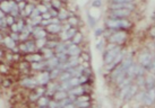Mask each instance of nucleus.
<instances>
[{
  "label": "nucleus",
  "mask_w": 155,
  "mask_h": 108,
  "mask_svg": "<svg viewBox=\"0 0 155 108\" xmlns=\"http://www.w3.org/2000/svg\"><path fill=\"white\" fill-rule=\"evenodd\" d=\"M21 85L24 87H27V88H35V87L38 86V82H36L35 79L26 78V79H24V80H22Z\"/></svg>",
  "instance_id": "15"
},
{
  "label": "nucleus",
  "mask_w": 155,
  "mask_h": 108,
  "mask_svg": "<svg viewBox=\"0 0 155 108\" xmlns=\"http://www.w3.org/2000/svg\"><path fill=\"white\" fill-rule=\"evenodd\" d=\"M35 80L38 82V85L40 86H43V85H48L49 82H50V76H49V72L48 71H44V72H41L39 73L36 77H35Z\"/></svg>",
  "instance_id": "7"
},
{
  "label": "nucleus",
  "mask_w": 155,
  "mask_h": 108,
  "mask_svg": "<svg viewBox=\"0 0 155 108\" xmlns=\"http://www.w3.org/2000/svg\"><path fill=\"white\" fill-rule=\"evenodd\" d=\"M1 18H5V13L0 9V19H1Z\"/></svg>",
  "instance_id": "50"
},
{
  "label": "nucleus",
  "mask_w": 155,
  "mask_h": 108,
  "mask_svg": "<svg viewBox=\"0 0 155 108\" xmlns=\"http://www.w3.org/2000/svg\"><path fill=\"white\" fill-rule=\"evenodd\" d=\"M144 94H145V91H142V92H139V94H136V100L137 101H142L143 97H144Z\"/></svg>",
  "instance_id": "43"
},
{
  "label": "nucleus",
  "mask_w": 155,
  "mask_h": 108,
  "mask_svg": "<svg viewBox=\"0 0 155 108\" xmlns=\"http://www.w3.org/2000/svg\"><path fill=\"white\" fill-rule=\"evenodd\" d=\"M74 105L75 108H90L91 106L90 101H78V100H75Z\"/></svg>",
  "instance_id": "22"
},
{
  "label": "nucleus",
  "mask_w": 155,
  "mask_h": 108,
  "mask_svg": "<svg viewBox=\"0 0 155 108\" xmlns=\"http://www.w3.org/2000/svg\"><path fill=\"white\" fill-rule=\"evenodd\" d=\"M92 5H93V7H101V5H102V1H101V0H94Z\"/></svg>",
  "instance_id": "46"
},
{
  "label": "nucleus",
  "mask_w": 155,
  "mask_h": 108,
  "mask_svg": "<svg viewBox=\"0 0 155 108\" xmlns=\"http://www.w3.org/2000/svg\"><path fill=\"white\" fill-rule=\"evenodd\" d=\"M102 48H103V41H100L99 43H97L96 48H97V50H102Z\"/></svg>",
  "instance_id": "48"
},
{
  "label": "nucleus",
  "mask_w": 155,
  "mask_h": 108,
  "mask_svg": "<svg viewBox=\"0 0 155 108\" xmlns=\"http://www.w3.org/2000/svg\"><path fill=\"white\" fill-rule=\"evenodd\" d=\"M142 103L146 106H151V105L154 104V88L153 89H147V91H145Z\"/></svg>",
  "instance_id": "6"
},
{
  "label": "nucleus",
  "mask_w": 155,
  "mask_h": 108,
  "mask_svg": "<svg viewBox=\"0 0 155 108\" xmlns=\"http://www.w3.org/2000/svg\"><path fill=\"white\" fill-rule=\"evenodd\" d=\"M138 91V86L137 85H130L129 86V89H128V91H127V94H126V96L124 97V100H130L131 98H134V96L137 94Z\"/></svg>",
  "instance_id": "10"
},
{
  "label": "nucleus",
  "mask_w": 155,
  "mask_h": 108,
  "mask_svg": "<svg viewBox=\"0 0 155 108\" xmlns=\"http://www.w3.org/2000/svg\"><path fill=\"white\" fill-rule=\"evenodd\" d=\"M67 97H68V92L67 91L58 90L56 92H53V99L57 100V101H60V100L65 99Z\"/></svg>",
  "instance_id": "17"
},
{
  "label": "nucleus",
  "mask_w": 155,
  "mask_h": 108,
  "mask_svg": "<svg viewBox=\"0 0 155 108\" xmlns=\"http://www.w3.org/2000/svg\"><path fill=\"white\" fill-rule=\"evenodd\" d=\"M58 19L59 20H64V19H68V17H69V15H68V13H67V10L66 9H61L60 11L58 13Z\"/></svg>",
  "instance_id": "27"
},
{
  "label": "nucleus",
  "mask_w": 155,
  "mask_h": 108,
  "mask_svg": "<svg viewBox=\"0 0 155 108\" xmlns=\"http://www.w3.org/2000/svg\"><path fill=\"white\" fill-rule=\"evenodd\" d=\"M42 57L43 56L40 55V54H30V55L26 56V60L33 63V62H40V61L42 60Z\"/></svg>",
  "instance_id": "21"
},
{
  "label": "nucleus",
  "mask_w": 155,
  "mask_h": 108,
  "mask_svg": "<svg viewBox=\"0 0 155 108\" xmlns=\"http://www.w3.org/2000/svg\"><path fill=\"white\" fill-rule=\"evenodd\" d=\"M49 101H50V100H49L48 97L41 96V97H39V99H38V105H39V107H45V106H48Z\"/></svg>",
  "instance_id": "23"
},
{
  "label": "nucleus",
  "mask_w": 155,
  "mask_h": 108,
  "mask_svg": "<svg viewBox=\"0 0 155 108\" xmlns=\"http://www.w3.org/2000/svg\"><path fill=\"white\" fill-rule=\"evenodd\" d=\"M17 6H18V9H19V10H24L26 7V2L25 1H21V2H18Z\"/></svg>",
  "instance_id": "44"
},
{
  "label": "nucleus",
  "mask_w": 155,
  "mask_h": 108,
  "mask_svg": "<svg viewBox=\"0 0 155 108\" xmlns=\"http://www.w3.org/2000/svg\"><path fill=\"white\" fill-rule=\"evenodd\" d=\"M102 33H103V29H102V28H97V29L95 30V36L99 37L100 35H102Z\"/></svg>",
  "instance_id": "47"
},
{
  "label": "nucleus",
  "mask_w": 155,
  "mask_h": 108,
  "mask_svg": "<svg viewBox=\"0 0 155 108\" xmlns=\"http://www.w3.org/2000/svg\"><path fill=\"white\" fill-rule=\"evenodd\" d=\"M36 9L39 10V13L40 14H45L49 11V9H48V7L45 6V5H40V6H38L36 7Z\"/></svg>",
  "instance_id": "33"
},
{
  "label": "nucleus",
  "mask_w": 155,
  "mask_h": 108,
  "mask_svg": "<svg viewBox=\"0 0 155 108\" xmlns=\"http://www.w3.org/2000/svg\"><path fill=\"white\" fill-rule=\"evenodd\" d=\"M77 32H76V28L75 27H70L68 30H65L62 35H61V39H64V41H69V39H71L74 37V35L76 34Z\"/></svg>",
  "instance_id": "13"
},
{
  "label": "nucleus",
  "mask_w": 155,
  "mask_h": 108,
  "mask_svg": "<svg viewBox=\"0 0 155 108\" xmlns=\"http://www.w3.org/2000/svg\"><path fill=\"white\" fill-rule=\"evenodd\" d=\"M45 43H47V41L45 39H36V42H35V46L39 48H42L45 46Z\"/></svg>",
  "instance_id": "31"
},
{
  "label": "nucleus",
  "mask_w": 155,
  "mask_h": 108,
  "mask_svg": "<svg viewBox=\"0 0 155 108\" xmlns=\"http://www.w3.org/2000/svg\"><path fill=\"white\" fill-rule=\"evenodd\" d=\"M10 39H14V41L16 42V41L19 39V34H18V33H14V32H12V34H10Z\"/></svg>",
  "instance_id": "42"
},
{
  "label": "nucleus",
  "mask_w": 155,
  "mask_h": 108,
  "mask_svg": "<svg viewBox=\"0 0 155 108\" xmlns=\"http://www.w3.org/2000/svg\"><path fill=\"white\" fill-rule=\"evenodd\" d=\"M5 19H6V23H7V25H10V26H12L13 24H15L13 16H8V17H5Z\"/></svg>",
  "instance_id": "40"
},
{
  "label": "nucleus",
  "mask_w": 155,
  "mask_h": 108,
  "mask_svg": "<svg viewBox=\"0 0 155 108\" xmlns=\"http://www.w3.org/2000/svg\"><path fill=\"white\" fill-rule=\"evenodd\" d=\"M62 72L59 68H56V69H52L50 72H49V76H50V79H57L59 76H60V73Z\"/></svg>",
  "instance_id": "25"
},
{
  "label": "nucleus",
  "mask_w": 155,
  "mask_h": 108,
  "mask_svg": "<svg viewBox=\"0 0 155 108\" xmlns=\"http://www.w3.org/2000/svg\"><path fill=\"white\" fill-rule=\"evenodd\" d=\"M45 68V62H33L32 63V69L34 70H42Z\"/></svg>",
  "instance_id": "28"
},
{
  "label": "nucleus",
  "mask_w": 155,
  "mask_h": 108,
  "mask_svg": "<svg viewBox=\"0 0 155 108\" xmlns=\"http://www.w3.org/2000/svg\"><path fill=\"white\" fill-rule=\"evenodd\" d=\"M57 44H58V42H54V41H48L47 43H45V48L54 50V48L57 46Z\"/></svg>",
  "instance_id": "34"
},
{
  "label": "nucleus",
  "mask_w": 155,
  "mask_h": 108,
  "mask_svg": "<svg viewBox=\"0 0 155 108\" xmlns=\"http://www.w3.org/2000/svg\"><path fill=\"white\" fill-rule=\"evenodd\" d=\"M52 7L54 9H59L60 8V1L59 0H51Z\"/></svg>",
  "instance_id": "39"
},
{
  "label": "nucleus",
  "mask_w": 155,
  "mask_h": 108,
  "mask_svg": "<svg viewBox=\"0 0 155 108\" xmlns=\"http://www.w3.org/2000/svg\"><path fill=\"white\" fill-rule=\"evenodd\" d=\"M35 48H36V46H35V43L33 41H27L26 43L22 44L19 48H21L22 51H24L25 53H32L35 50Z\"/></svg>",
  "instance_id": "11"
},
{
  "label": "nucleus",
  "mask_w": 155,
  "mask_h": 108,
  "mask_svg": "<svg viewBox=\"0 0 155 108\" xmlns=\"http://www.w3.org/2000/svg\"><path fill=\"white\" fill-rule=\"evenodd\" d=\"M62 108H75V105H74V103H70V104L66 105V106H64Z\"/></svg>",
  "instance_id": "49"
},
{
  "label": "nucleus",
  "mask_w": 155,
  "mask_h": 108,
  "mask_svg": "<svg viewBox=\"0 0 155 108\" xmlns=\"http://www.w3.org/2000/svg\"><path fill=\"white\" fill-rule=\"evenodd\" d=\"M68 94L76 96V97H79V96L84 95V87H82L81 85L77 87H74V88H71V89L69 90Z\"/></svg>",
  "instance_id": "16"
},
{
  "label": "nucleus",
  "mask_w": 155,
  "mask_h": 108,
  "mask_svg": "<svg viewBox=\"0 0 155 108\" xmlns=\"http://www.w3.org/2000/svg\"><path fill=\"white\" fill-rule=\"evenodd\" d=\"M6 26H7L6 19H5V18H1V19H0V28H6Z\"/></svg>",
  "instance_id": "45"
},
{
  "label": "nucleus",
  "mask_w": 155,
  "mask_h": 108,
  "mask_svg": "<svg viewBox=\"0 0 155 108\" xmlns=\"http://www.w3.org/2000/svg\"><path fill=\"white\" fill-rule=\"evenodd\" d=\"M135 6L134 4H111L110 5V9L113 10V9H127V10H134Z\"/></svg>",
  "instance_id": "12"
},
{
  "label": "nucleus",
  "mask_w": 155,
  "mask_h": 108,
  "mask_svg": "<svg viewBox=\"0 0 155 108\" xmlns=\"http://www.w3.org/2000/svg\"><path fill=\"white\" fill-rule=\"evenodd\" d=\"M126 37H127V34H126L125 32H114L112 35H110V36H108L109 41H110V43L111 44H121L126 39Z\"/></svg>",
  "instance_id": "4"
},
{
  "label": "nucleus",
  "mask_w": 155,
  "mask_h": 108,
  "mask_svg": "<svg viewBox=\"0 0 155 108\" xmlns=\"http://www.w3.org/2000/svg\"><path fill=\"white\" fill-rule=\"evenodd\" d=\"M43 53H44V57L45 59H50V57H52V56H54L53 55V50H51V48H43Z\"/></svg>",
  "instance_id": "30"
},
{
  "label": "nucleus",
  "mask_w": 155,
  "mask_h": 108,
  "mask_svg": "<svg viewBox=\"0 0 155 108\" xmlns=\"http://www.w3.org/2000/svg\"><path fill=\"white\" fill-rule=\"evenodd\" d=\"M131 11L127 10V9H113L109 14V17L111 19H121V18H126L130 15Z\"/></svg>",
  "instance_id": "5"
},
{
  "label": "nucleus",
  "mask_w": 155,
  "mask_h": 108,
  "mask_svg": "<svg viewBox=\"0 0 155 108\" xmlns=\"http://www.w3.org/2000/svg\"><path fill=\"white\" fill-rule=\"evenodd\" d=\"M47 30L50 33H59L61 30L60 24H50L47 26Z\"/></svg>",
  "instance_id": "20"
},
{
  "label": "nucleus",
  "mask_w": 155,
  "mask_h": 108,
  "mask_svg": "<svg viewBox=\"0 0 155 108\" xmlns=\"http://www.w3.org/2000/svg\"><path fill=\"white\" fill-rule=\"evenodd\" d=\"M139 65L148 71H152L154 69V61H153V56L151 53L145 52L139 55Z\"/></svg>",
  "instance_id": "2"
},
{
  "label": "nucleus",
  "mask_w": 155,
  "mask_h": 108,
  "mask_svg": "<svg viewBox=\"0 0 155 108\" xmlns=\"http://www.w3.org/2000/svg\"><path fill=\"white\" fill-rule=\"evenodd\" d=\"M32 33H33V35H34V37L36 39H45V37H47V33H45V30H44L42 27H38V28H34V29L32 30Z\"/></svg>",
  "instance_id": "14"
},
{
  "label": "nucleus",
  "mask_w": 155,
  "mask_h": 108,
  "mask_svg": "<svg viewBox=\"0 0 155 108\" xmlns=\"http://www.w3.org/2000/svg\"><path fill=\"white\" fill-rule=\"evenodd\" d=\"M144 87H146L147 89H153L154 88V77L148 76L146 78H144Z\"/></svg>",
  "instance_id": "18"
},
{
  "label": "nucleus",
  "mask_w": 155,
  "mask_h": 108,
  "mask_svg": "<svg viewBox=\"0 0 155 108\" xmlns=\"http://www.w3.org/2000/svg\"><path fill=\"white\" fill-rule=\"evenodd\" d=\"M40 108H45V107H40Z\"/></svg>",
  "instance_id": "52"
},
{
  "label": "nucleus",
  "mask_w": 155,
  "mask_h": 108,
  "mask_svg": "<svg viewBox=\"0 0 155 108\" xmlns=\"http://www.w3.org/2000/svg\"><path fill=\"white\" fill-rule=\"evenodd\" d=\"M66 53H67V55L68 56H79V54L82 53V50H81V48H79L78 45L71 43L70 45L67 46V51H66Z\"/></svg>",
  "instance_id": "8"
},
{
  "label": "nucleus",
  "mask_w": 155,
  "mask_h": 108,
  "mask_svg": "<svg viewBox=\"0 0 155 108\" xmlns=\"http://www.w3.org/2000/svg\"><path fill=\"white\" fill-rule=\"evenodd\" d=\"M88 24H90L91 27H95V25H96V20H95V18L92 17V16H90V15H88Z\"/></svg>",
  "instance_id": "38"
},
{
  "label": "nucleus",
  "mask_w": 155,
  "mask_h": 108,
  "mask_svg": "<svg viewBox=\"0 0 155 108\" xmlns=\"http://www.w3.org/2000/svg\"><path fill=\"white\" fill-rule=\"evenodd\" d=\"M82 39H83V35L81 33H76V34L74 35L73 39H71V43L78 45V44L82 42Z\"/></svg>",
  "instance_id": "29"
},
{
  "label": "nucleus",
  "mask_w": 155,
  "mask_h": 108,
  "mask_svg": "<svg viewBox=\"0 0 155 108\" xmlns=\"http://www.w3.org/2000/svg\"><path fill=\"white\" fill-rule=\"evenodd\" d=\"M15 2L14 1H9V0H2L0 2V9L4 11L5 14H10L13 7L15 6Z\"/></svg>",
  "instance_id": "9"
},
{
  "label": "nucleus",
  "mask_w": 155,
  "mask_h": 108,
  "mask_svg": "<svg viewBox=\"0 0 155 108\" xmlns=\"http://www.w3.org/2000/svg\"><path fill=\"white\" fill-rule=\"evenodd\" d=\"M70 78H71V76H70V73H69L67 70H66V71H64V72H61L60 76L58 77V79L60 80V82L67 81V80H69Z\"/></svg>",
  "instance_id": "26"
},
{
  "label": "nucleus",
  "mask_w": 155,
  "mask_h": 108,
  "mask_svg": "<svg viewBox=\"0 0 155 108\" xmlns=\"http://www.w3.org/2000/svg\"><path fill=\"white\" fill-rule=\"evenodd\" d=\"M54 51H56V53H66V51H67L66 43H58L54 48Z\"/></svg>",
  "instance_id": "24"
},
{
  "label": "nucleus",
  "mask_w": 155,
  "mask_h": 108,
  "mask_svg": "<svg viewBox=\"0 0 155 108\" xmlns=\"http://www.w3.org/2000/svg\"><path fill=\"white\" fill-rule=\"evenodd\" d=\"M121 51L120 46H114L113 48H110V50H107L105 54L103 55V60H104V64L107 65L109 63H111L112 61L116 59V56L118 55V53Z\"/></svg>",
  "instance_id": "3"
},
{
  "label": "nucleus",
  "mask_w": 155,
  "mask_h": 108,
  "mask_svg": "<svg viewBox=\"0 0 155 108\" xmlns=\"http://www.w3.org/2000/svg\"><path fill=\"white\" fill-rule=\"evenodd\" d=\"M76 100H78V101H88L90 100V97L88 96H79V97H77V99Z\"/></svg>",
  "instance_id": "41"
},
{
  "label": "nucleus",
  "mask_w": 155,
  "mask_h": 108,
  "mask_svg": "<svg viewBox=\"0 0 155 108\" xmlns=\"http://www.w3.org/2000/svg\"><path fill=\"white\" fill-rule=\"evenodd\" d=\"M2 55V51H0V56Z\"/></svg>",
  "instance_id": "51"
},
{
  "label": "nucleus",
  "mask_w": 155,
  "mask_h": 108,
  "mask_svg": "<svg viewBox=\"0 0 155 108\" xmlns=\"http://www.w3.org/2000/svg\"><path fill=\"white\" fill-rule=\"evenodd\" d=\"M112 4H133L134 0H111Z\"/></svg>",
  "instance_id": "35"
},
{
  "label": "nucleus",
  "mask_w": 155,
  "mask_h": 108,
  "mask_svg": "<svg viewBox=\"0 0 155 108\" xmlns=\"http://www.w3.org/2000/svg\"><path fill=\"white\" fill-rule=\"evenodd\" d=\"M4 44L7 46V48H12V50H14V48H16V42H15L14 39H10V36H6V37H5Z\"/></svg>",
  "instance_id": "19"
},
{
  "label": "nucleus",
  "mask_w": 155,
  "mask_h": 108,
  "mask_svg": "<svg viewBox=\"0 0 155 108\" xmlns=\"http://www.w3.org/2000/svg\"><path fill=\"white\" fill-rule=\"evenodd\" d=\"M68 22H69V25L73 27L76 26V25L78 24V20L75 17H68Z\"/></svg>",
  "instance_id": "37"
},
{
  "label": "nucleus",
  "mask_w": 155,
  "mask_h": 108,
  "mask_svg": "<svg viewBox=\"0 0 155 108\" xmlns=\"http://www.w3.org/2000/svg\"><path fill=\"white\" fill-rule=\"evenodd\" d=\"M105 25L109 29L112 30H118V29H126V28H129L130 24L126 18H121V19H111L109 18L105 20Z\"/></svg>",
  "instance_id": "1"
},
{
  "label": "nucleus",
  "mask_w": 155,
  "mask_h": 108,
  "mask_svg": "<svg viewBox=\"0 0 155 108\" xmlns=\"http://www.w3.org/2000/svg\"><path fill=\"white\" fill-rule=\"evenodd\" d=\"M48 108H59L58 107V101L57 100H50L48 104Z\"/></svg>",
  "instance_id": "36"
},
{
  "label": "nucleus",
  "mask_w": 155,
  "mask_h": 108,
  "mask_svg": "<svg viewBox=\"0 0 155 108\" xmlns=\"http://www.w3.org/2000/svg\"><path fill=\"white\" fill-rule=\"evenodd\" d=\"M34 8H35V7L33 6V5H31V4L30 5H26V7H25V9H24V11H25V14L27 15V16H30Z\"/></svg>",
  "instance_id": "32"
}]
</instances>
